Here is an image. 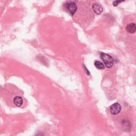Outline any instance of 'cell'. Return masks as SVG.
<instances>
[{
    "mask_svg": "<svg viewBox=\"0 0 136 136\" xmlns=\"http://www.w3.org/2000/svg\"><path fill=\"white\" fill-rule=\"evenodd\" d=\"M100 56L106 66L108 68H111L114 64V60L113 59L110 55L104 53H101L100 54Z\"/></svg>",
    "mask_w": 136,
    "mask_h": 136,
    "instance_id": "6da1fadb",
    "label": "cell"
},
{
    "mask_svg": "<svg viewBox=\"0 0 136 136\" xmlns=\"http://www.w3.org/2000/svg\"><path fill=\"white\" fill-rule=\"evenodd\" d=\"M65 10L71 16H73L77 10V6L76 3L73 1H69L64 4Z\"/></svg>",
    "mask_w": 136,
    "mask_h": 136,
    "instance_id": "7a4b0ae2",
    "label": "cell"
},
{
    "mask_svg": "<svg viewBox=\"0 0 136 136\" xmlns=\"http://www.w3.org/2000/svg\"><path fill=\"white\" fill-rule=\"evenodd\" d=\"M121 106L118 103L112 104L110 107V112L112 115H117L120 112Z\"/></svg>",
    "mask_w": 136,
    "mask_h": 136,
    "instance_id": "3957f363",
    "label": "cell"
},
{
    "mask_svg": "<svg viewBox=\"0 0 136 136\" xmlns=\"http://www.w3.org/2000/svg\"><path fill=\"white\" fill-rule=\"evenodd\" d=\"M93 9L96 14H100L103 11V8L102 5L98 3H96L93 5Z\"/></svg>",
    "mask_w": 136,
    "mask_h": 136,
    "instance_id": "277c9868",
    "label": "cell"
},
{
    "mask_svg": "<svg viewBox=\"0 0 136 136\" xmlns=\"http://www.w3.org/2000/svg\"><path fill=\"white\" fill-rule=\"evenodd\" d=\"M13 103L16 106L20 107L23 104V99L20 96H16L13 99Z\"/></svg>",
    "mask_w": 136,
    "mask_h": 136,
    "instance_id": "5b68a950",
    "label": "cell"
},
{
    "mask_svg": "<svg viewBox=\"0 0 136 136\" xmlns=\"http://www.w3.org/2000/svg\"><path fill=\"white\" fill-rule=\"evenodd\" d=\"M127 30L129 33H134L136 31V25L134 24H130L127 25Z\"/></svg>",
    "mask_w": 136,
    "mask_h": 136,
    "instance_id": "8992f818",
    "label": "cell"
},
{
    "mask_svg": "<svg viewBox=\"0 0 136 136\" xmlns=\"http://www.w3.org/2000/svg\"><path fill=\"white\" fill-rule=\"evenodd\" d=\"M94 64H95V66L97 68V69H104L105 66H104V64L102 63L100 61H95Z\"/></svg>",
    "mask_w": 136,
    "mask_h": 136,
    "instance_id": "52a82bcc",
    "label": "cell"
},
{
    "mask_svg": "<svg viewBox=\"0 0 136 136\" xmlns=\"http://www.w3.org/2000/svg\"><path fill=\"white\" fill-rule=\"evenodd\" d=\"M122 1H114L113 2V5H114V6H117L120 3H121Z\"/></svg>",
    "mask_w": 136,
    "mask_h": 136,
    "instance_id": "ba28073f",
    "label": "cell"
}]
</instances>
